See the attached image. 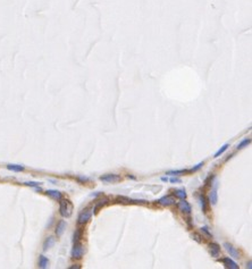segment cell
Masks as SVG:
<instances>
[{
    "instance_id": "6da1fadb",
    "label": "cell",
    "mask_w": 252,
    "mask_h": 269,
    "mask_svg": "<svg viewBox=\"0 0 252 269\" xmlns=\"http://www.w3.org/2000/svg\"><path fill=\"white\" fill-rule=\"evenodd\" d=\"M59 211L60 215L63 217H71L72 211H73V205L71 203L69 200H60V205H59Z\"/></svg>"
},
{
    "instance_id": "7a4b0ae2",
    "label": "cell",
    "mask_w": 252,
    "mask_h": 269,
    "mask_svg": "<svg viewBox=\"0 0 252 269\" xmlns=\"http://www.w3.org/2000/svg\"><path fill=\"white\" fill-rule=\"evenodd\" d=\"M84 253V248L83 244H81L80 242H75L73 250H72V257L74 259H80L82 258V255Z\"/></svg>"
},
{
    "instance_id": "3957f363",
    "label": "cell",
    "mask_w": 252,
    "mask_h": 269,
    "mask_svg": "<svg viewBox=\"0 0 252 269\" xmlns=\"http://www.w3.org/2000/svg\"><path fill=\"white\" fill-rule=\"evenodd\" d=\"M92 216V210L91 209H84L80 215H78V224H85L90 220V218Z\"/></svg>"
},
{
    "instance_id": "277c9868",
    "label": "cell",
    "mask_w": 252,
    "mask_h": 269,
    "mask_svg": "<svg viewBox=\"0 0 252 269\" xmlns=\"http://www.w3.org/2000/svg\"><path fill=\"white\" fill-rule=\"evenodd\" d=\"M100 181L104 182V183H117L120 181V176L116 175V174H107V175H104L100 177Z\"/></svg>"
},
{
    "instance_id": "5b68a950",
    "label": "cell",
    "mask_w": 252,
    "mask_h": 269,
    "mask_svg": "<svg viewBox=\"0 0 252 269\" xmlns=\"http://www.w3.org/2000/svg\"><path fill=\"white\" fill-rule=\"evenodd\" d=\"M217 187H218V182L215 181L214 183V187L210 191V194H209V201H210V205L215 206L217 201H218V193H217Z\"/></svg>"
},
{
    "instance_id": "8992f818",
    "label": "cell",
    "mask_w": 252,
    "mask_h": 269,
    "mask_svg": "<svg viewBox=\"0 0 252 269\" xmlns=\"http://www.w3.org/2000/svg\"><path fill=\"white\" fill-rule=\"evenodd\" d=\"M224 248H225V250L230 253V255L232 258L234 259H238L240 258V253H238V251L236 250V248H234L230 243H224Z\"/></svg>"
},
{
    "instance_id": "52a82bcc",
    "label": "cell",
    "mask_w": 252,
    "mask_h": 269,
    "mask_svg": "<svg viewBox=\"0 0 252 269\" xmlns=\"http://www.w3.org/2000/svg\"><path fill=\"white\" fill-rule=\"evenodd\" d=\"M158 203L163 207H169L175 203V198L171 197V195H166V197H163L161 199H159Z\"/></svg>"
},
{
    "instance_id": "ba28073f",
    "label": "cell",
    "mask_w": 252,
    "mask_h": 269,
    "mask_svg": "<svg viewBox=\"0 0 252 269\" xmlns=\"http://www.w3.org/2000/svg\"><path fill=\"white\" fill-rule=\"evenodd\" d=\"M209 251H210L211 257L217 258L219 255V253H220V247H219L217 243H210V244H209Z\"/></svg>"
},
{
    "instance_id": "9c48e42d",
    "label": "cell",
    "mask_w": 252,
    "mask_h": 269,
    "mask_svg": "<svg viewBox=\"0 0 252 269\" xmlns=\"http://www.w3.org/2000/svg\"><path fill=\"white\" fill-rule=\"evenodd\" d=\"M178 208L181 209V211L186 212V213H190L191 212V210H192V208H191V206H190V203L187 201H185V200H182V201L178 202Z\"/></svg>"
},
{
    "instance_id": "30bf717a",
    "label": "cell",
    "mask_w": 252,
    "mask_h": 269,
    "mask_svg": "<svg viewBox=\"0 0 252 269\" xmlns=\"http://www.w3.org/2000/svg\"><path fill=\"white\" fill-rule=\"evenodd\" d=\"M66 229V221L65 220H60L58 224H57V227H56V235L57 236H61Z\"/></svg>"
},
{
    "instance_id": "8fae6325",
    "label": "cell",
    "mask_w": 252,
    "mask_h": 269,
    "mask_svg": "<svg viewBox=\"0 0 252 269\" xmlns=\"http://www.w3.org/2000/svg\"><path fill=\"white\" fill-rule=\"evenodd\" d=\"M222 262H224V265H225L226 268H230V269H237L238 268V266H237L236 262L233 261V260H232L230 258H228V257L222 259Z\"/></svg>"
},
{
    "instance_id": "7c38bea8",
    "label": "cell",
    "mask_w": 252,
    "mask_h": 269,
    "mask_svg": "<svg viewBox=\"0 0 252 269\" xmlns=\"http://www.w3.org/2000/svg\"><path fill=\"white\" fill-rule=\"evenodd\" d=\"M53 244H55V239L52 237V236H49L45 239V241L43 242V251H47L49 250L50 248L53 247Z\"/></svg>"
},
{
    "instance_id": "4fadbf2b",
    "label": "cell",
    "mask_w": 252,
    "mask_h": 269,
    "mask_svg": "<svg viewBox=\"0 0 252 269\" xmlns=\"http://www.w3.org/2000/svg\"><path fill=\"white\" fill-rule=\"evenodd\" d=\"M7 169L11 170V172H15V173H21L24 170V166L22 165H15V164H8L7 165Z\"/></svg>"
},
{
    "instance_id": "5bb4252c",
    "label": "cell",
    "mask_w": 252,
    "mask_h": 269,
    "mask_svg": "<svg viewBox=\"0 0 252 269\" xmlns=\"http://www.w3.org/2000/svg\"><path fill=\"white\" fill-rule=\"evenodd\" d=\"M45 194L49 195L50 198L55 199V200H60L61 199V193L57 190H48L45 192Z\"/></svg>"
},
{
    "instance_id": "9a60e30c",
    "label": "cell",
    "mask_w": 252,
    "mask_h": 269,
    "mask_svg": "<svg viewBox=\"0 0 252 269\" xmlns=\"http://www.w3.org/2000/svg\"><path fill=\"white\" fill-rule=\"evenodd\" d=\"M39 267L42 269H45L49 267V260L47 257L45 255H40V258H39Z\"/></svg>"
},
{
    "instance_id": "2e32d148",
    "label": "cell",
    "mask_w": 252,
    "mask_h": 269,
    "mask_svg": "<svg viewBox=\"0 0 252 269\" xmlns=\"http://www.w3.org/2000/svg\"><path fill=\"white\" fill-rule=\"evenodd\" d=\"M228 146H230V144H228V143H225V144H224V146H222V148H220V149H219L218 151H217V152L215 153V156H214V157H215V158H218L219 156H222V153H224L227 149H228Z\"/></svg>"
},
{
    "instance_id": "e0dca14e",
    "label": "cell",
    "mask_w": 252,
    "mask_h": 269,
    "mask_svg": "<svg viewBox=\"0 0 252 269\" xmlns=\"http://www.w3.org/2000/svg\"><path fill=\"white\" fill-rule=\"evenodd\" d=\"M175 195L179 199H185L186 198V191L184 189H177L175 191Z\"/></svg>"
},
{
    "instance_id": "ac0fdd59",
    "label": "cell",
    "mask_w": 252,
    "mask_h": 269,
    "mask_svg": "<svg viewBox=\"0 0 252 269\" xmlns=\"http://www.w3.org/2000/svg\"><path fill=\"white\" fill-rule=\"evenodd\" d=\"M250 143H251V140H250V138H244V140H242L241 142L237 144V149L238 150L243 149V148H245V146H248Z\"/></svg>"
},
{
    "instance_id": "d6986e66",
    "label": "cell",
    "mask_w": 252,
    "mask_h": 269,
    "mask_svg": "<svg viewBox=\"0 0 252 269\" xmlns=\"http://www.w3.org/2000/svg\"><path fill=\"white\" fill-rule=\"evenodd\" d=\"M199 201H200V205L202 207V210H203V212H207V201H206V197L203 194L200 195V198H199Z\"/></svg>"
},
{
    "instance_id": "ffe728a7",
    "label": "cell",
    "mask_w": 252,
    "mask_h": 269,
    "mask_svg": "<svg viewBox=\"0 0 252 269\" xmlns=\"http://www.w3.org/2000/svg\"><path fill=\"white\" fill-rule=\"evenodd\" d=\"M82 237V229L81 228H77L74 233V236H73V242H78Z\"/></svg>"
},
{
    "instance_id": "44dd1931",
    "label": "cell",
    "mask_w": 252,
    "mask_h": 269,
    "mask_svg": "<svg viewBox=\"0 0 252 269\" xmlns=\"http://www.w3.org/2000/svg\"><path fill=\"white\" fill-rule=\"evenodd\" d=\"M39 184H40V183H37V182H26L25 185H27V186L34 187V189H35L37 191H41L40 186H39Z\"/></svg>"
},
{
    "instance_id": "7402d4cb",
    "label": "cell",
    "mask_w": 252,
    "mask_h": 269,
    "mask_svg": "<svg viewBox=\"0 0 252 269\" xmlns=\"http://www.w3.org/2000/svg\"><path fill=\"white\" fill-rule=\"evenodd\" d=\"M106 202H107V200H102V201H99V203H96V208H94V212H98V210L100 209L101 207H104V205H106Z\"/></svg>"
},
{
    "instance_id": "603a6c76",
    "label": "cell",
    "mask_w": 252,
    "mask_h": 269,
    "mask_svg": "<svg viewBox=\"0 0 252 269\" xmlns=\"http://www.w3.org/2000/svg\"><path fill=\"white\" fill-rule=\"evenodd\" d=\"M183 173H185V170H183V169H182V170H169V172H167L166 174H167V175H173V176H175V175H179V174H183Z\"/></svg>"
},
{
    "instance_id": "cb8c5ba5",
    "label": "cell",
    "mask_w": 252,
    "mask_h": 269,
    "mask_svg": "<svg viewBox=\"0 0 252 269\" xmlns=\"http://www.w3.org/2000/svg\"><path fill=\"white\" fill-rule=\"evenodd\" d=\"M201 232L204 233L206 235L208 236V237H212V234L210 232H209V229H208V227H206V226H203V227H201Z\"/></svg>"
},
{
    "instance_id": "d4e9b609",
    "label": "cell",
    "mask_w": 252,
    "mask_h": 269,
    "mask_svg": "<svg viewBox=\"0 0 252 269\" xmlns=\"http://www.w3.org/2000/svg\"><path fill=\"white\" fill-rule=\"evenodd\" d=\"M192 237L194 239V241H197L198 243H201V242H202V240H201L202 237H201V236L199 235V234H197V233H193V234H192Z\"/></svg>"
},
{
    "instance_id": "484cf974",
    "label": "cell",
    "mask_w": 252,
    "mask_h": 269,
    "mask_svg": "<svg viewBox=\"0 0 252 269\" xmlns=\"http://www.w3.org/2000/svg\"><path fill=\"white\" fill-rule=\"evenodd\" d=\"M203 166V162H199V164L195 166V167H193V168H191V172H197V170H199V169L201 168Z\"/></svg>"
},
{
    "instance_id": "4316f807",
    "label": "cell",
    "mask_w": 252,
    "mask_h": 269,
    "mask_svg": "<svg viewBox=\"0 0 252 269\" xmlns=\"http://www.w3.org/2000/svg\"><path fill=\"white\" fill-rule=\"evenodd\" d=\"M168 181H169L171 183H181L182 182L181 178H177V177H171V178H169Z\"/></svg>"
},
{
    "instance_id": "83f0119b",
    "label": "cell",
    "mask_w": 252,
    "mask_h": 269,
    "mask_svg": "<svg viewBox=\"0 0 252 269\" xmlns=\"http://www.w3.org/2000/svg\"><path fill=\"white\" fill-rule=\"evenodd\" d=\"M88 179H89V178H86V177H80V178H78V181H83V182H86Z\"/></svg>"
},
{
    "instance_id": "f1b7e54d",
    "label": "cell",
    "mask_w": 252,
    "mask_h": 269,
    "mask_svg": "<svg viewBox=\"0 0 252 269\" xmlns=\"http://www.w3.org/2000/svg\"><path fill=\"white\" fill-rule=\"evenodd\" d=\"M161 181H163V182H168V178H167V177H161Z\"/></svg>"
}]
</instances>
